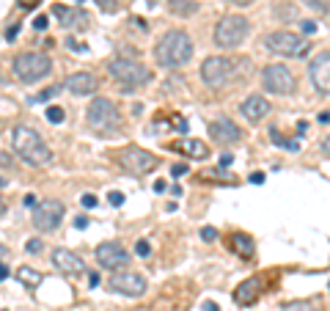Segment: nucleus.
<instances>
[{
    "label": "nucleus",
    "instance_id": "39448f33",
    "mask_svg": "<svg viewBox=\"0 0 330 311\" xmlns=\"http://www.w3.org/2000/svg\"><path fill=\"white\" fill-rule=\"evenodd\" d=\"M248 31H251L248 17H242V14H226V17L215 25V44L223 47V50L239 47V44L245 42Z\"/></svg>",
    "mask_w": 330,
    "mask_h": 311
},
{
    "label": "nucleus",
    "instance_id": "864d4df0",
    "mask_svg": "<svg viewBox=\"0 0 330 311\" xmlns=\"http://www.w3.org/2000/svg\"><path fill=\"white\" fill-rule=\"evenodd\" d=\"M3 187H6V179H3V177H0V190H3Z\"/></svg>",
    "mask_w": 330,
    "mask_h": 311
},
{
    "label": "nucleus",
    "instance_id": "7ed1b4c3",
    "mask_svg": "<svg viewBox=\"0 0 330 311\" xmlns=\"http://www.w3.org/2000/svg\"><path fill=\"white\" fill-rule=\"evenodd\" d=\"M108 75L124 88H138V85H146L152 80V72L143 64H138L132 58H119V55L108 61Z\"/></svg>",
    "mask_w": 330,
    "mask_h": 311
},
{
    "label": "nucleus",
    "instance_id": "f8f14e48",
    "mask_svg": "<svg viewBox=\"0 0 330 311\" xmlns=\"http://www.w3.org/2000/svg\"><path fill=\"white\" fill-rule=\"evenodd\" d=\"M308 77H311L314 88L325 97H330V50L314 55L311 66H308Z\"/></svg>",
    "mask_w": 330,
    "mask_h": 311
},
{
    "label": "nucleus",
    "instance_id": "2eb2a0df",
    "mask_svg": "<svg viewBox=\"0 0 330 311\" xmlns=\"http://www.w3.org/2000/svg\"><path fill=\"white\" fill-rule=\"evenodd\" d=\"M239 113H242L248 121L259 124V121H264V118L272 113V105H270V99H264L262 94H251V97H245V99H242Z\"/></svg>",
    "mask_w": 330,
    "mask_h": 311
},
{
    "label": "nucleus",
    "instance_id": "603ef678",
    "mask_svg": "<svg viewBox=\"0 0 330 311\" xmlns=\"http://www.w3.org/2000/svg\"><path fill=\"white\" fill-rule=\"evenodd\" d=\"M6 163H9L6 160V154H0V165H6Z\"/></svg>",
    "mask_w": 330,
    "mask_h": 311
},
{
    "label": "nucleus",
    "instance_id": "58836bf2",
    "mask_svg": "<svg viewBox=\"0 0 330 311\" xmlns=\"http://www.w3.org/2000/svg\"><path fill=\"white\" fill-rule=\"evenodd\" d=\"M251 182H253V185H264V174L262 171H256L253 177H251Z\"/></svg>",
    "mask_w": 330,
    "mask_h": 311
},
{
    "label": "nucleus",
    "instance_id": "79ce46f5",
    "mask_svg": "<svg viewBox=\"0 0 330 311\" xmlns=\"http://www.w3.org/2000/svg\"><path fill=\"white\" fill-rule=\"evenodd\" d=\"M6 278H9V267H6V264L0 262V281H6Z\"/></svg>",
    "mask_w": 330,
    "mask_h": 311
},
{
    "label": "nucleus",
    "instance_id": "4be33fe9",
    "mask_svg": "<svg viewBox=\"0 0 330 311\" xmlns=\"http://www.w3.org/2000/svg\"><path fill=\"white\" fill-rule=\"evenodd\" d=\"M179 151H185V154H190V157H198V160H204L206 154H209V149H206V143L201 141H193V138H185L182 143H176Z\"/></svg>",
    "mask_w": 330,
    "mask_h": 311
},
{
    "label": "nucleus",
    "instance_id": "393cba45",
    "mask_svg": "<svg viewBox=\"0 0 330 311\" xmlns=\"http://www.w3.org/2000/svg\"><path fill=\"white\" fill-rule=\"evenodd\" d=\"M17 278H19L25 286H31V289L42 284V273H39V270H31V267H19V270H17Z\"/></svg>",
    "mask_w": 330,
    "mask_h": 311
},
{
    "label": "nucleus",
    "instance_id": "c85d7f7f",
    "mask_svg": "<svg viewBox=\"0 0 330 311\" xmlns=\"http://www.w3.org/2000/svg\"><path fill=\"white\" fill-rule=\"evenodd\" d=\"M108 201L113 204V207H121V204H124V193H119V190H110V193H108Z\"/></svg>",
    "mask_w": 330,
    "mask_h": 311
},
{
    "label": "nucleus",
    "instance_id": "37998d69",
    "mask_svg": "<svg viewBox=\"0 0 330 311\" xmlns=\"http://www.w3.org/2000/svg\"><path fill=\"white\" fill-rule=\"evenodd\" d=\"M204 311H220V309H218V303L206 300V303H204Z\"/></svg>",
    "mask_w": 330,
    "mask_h": 311
},
{
    "label": "nucleus",
    "instance_id": "6ab92c4d",
    "mask_svg": "<svg viewBox=\"0 0 330 311\" xmlns=\"http://www.w3.org/2000/svg\"><path fill=\"white\" fill-rule=\"evenodd\" d=\"M55 17L61 19V25L77 28V31H85L88 22H91V17L83 9H63V6H55Z\"/></svg>",
    "mask_w": 330,
    "mask_h": 311
},
{
    "label": "nucleus",
    "instance_id": "5fc2aeb1",
    "mask_svg": "<svg viewBox=\"0 0 330 311\" xmlns=\"http://www.w3.org/2000/svg\"><path fill=\"white\" fill-rule=\"evenodd\" d=\"M3 253H6V248H3V245H0V256H3Z\"/></svg>",
    "mask_w": 330,
    "mask_h": 311
},
{
    "label": "nucleus",
    "instance_id": "09e8293b",
    "mask_svg": "<svg viewBox=\"0 0 330 311\" xmlns=\"http://www.w3.org/2000/svg\"><path fill=\"white\" fill-rule=\"evenodd\" d=\"M231 3H237V6H251L253 0H231Z\"/></svg>",
    "mask_w": 330,
    "mask_h": 311
},
{
    "label": "nucleus",
    "instance_id": "a18cd8bd",
    "mask_svg": "<svg viewBox=\"0 0 330 311\" xmlns=\"http://www.w3.org/2000/svg\"><path fill=\"white\" fill-rule=\"evenodd\" d=\"M173 124H176V130H187V124H185V118H173Z\"/></svg>",
    "mask_w": 330,
    "mask_h": 311
},
{
    "label": "nucleus",
    "instance_id": "f257e3e1",
    "mask_svg": "<svg viewBox=\"0 0 330 311\" xmlns=\"http://www.w3.org/2000/svg\"><path fill=\"white\" fill-rule=\"evenodd\" d=\"M193 58V42L185 31H168L160 36V42L154 47V61L165 69L185 66L187 61Z\"/></svg>",
    "mask_w": 330,
    "mask_h": 311
},
{
    "label": "nucleus",
    "instance_id": "0eeeda50",
    "mask_svg": "<svg viewBox=\"0 0 330 311\" xmlns=\"http://www.w3.org/2000/svg\"><path fill=\"white\" fill-rule=\"evenodd\" d=\"M264 50L286 55V58H297V55L308 52V42L303 36L292 33V31H272V33L264 36Z\"/></svg>",
    "mask_w": 330,
    "mask_h": 311
},
{
    "label": "nucleus",
    "instance_id": "ea45409f",
    "mask_svg": "<svg viewBox=\"0 0 330 311\" xmlns=\"http://www.w3.org/2000/svg\"><path fill=\"white\" fill-rule=\"evenodd\" d=\"M231 163H234V157H231V154H223V157H220V168H226Z\"/></svg>",
    "mask_w": 330,
    "mask_h": 311
},
{
    "label": "nucleus",
    "instance_id": "c756f323",
    "mask_svg": "<svg viewBox=\"0 0 330 311\" xmlns=\"http://www.w3.org/2000/svg\"><path fill=\"white\" fill-rule=\"evenodd\" d=\"M135 253H138V256H143V259H146V256L152 253V245L146 243V240H141V243L135 245Z\"/></svg>",
    "mask_w": 330,
    "mask_h": 311
},
{
    "label": "nucleus",
    "instance_id": "5701e85b",
    "mask_svg": "<svg viewBox=\"0 0 330 311\" xmlns=\"http://www.w3.org/2000/svg\"><path fill=\"white\" fill-rule=\"evenodd\" d=\"M281 311H322V303L314 297H303V300H292L286 303Z\"/></svg>",
    "mask_w": 330,
    "mask_h": 311
},
{
    "label": "nucleus",
    "instance_id": "cd10ccee",
    "mask_svg": "<svg viewBox=\"0 0 330 311\" xmlns=\"http://www.w3.org/2000/svg\"><path fill=\"white\" fill-rule=\"evenodd\" d=\"M300 33H303V36L316 33V22H314V19H303V22H300Z\"/></svg>",
    "mask_w": 330,
    "mask_h": 311
},
{
    "label": "nucleus",
    "instance_id": "6e6d98bb",
    "mask_svg": "<svg viewBox=\"0 0 330 311\" xmlns=\"http://www.w3.org/2000/svg\"><path fill=\"white\" fill-rule=\"evenodd\" d=\"M325 146H330V138H328V143H325Z\"/></svg>",
    "mask_w": 330,
    "mask_h": 311
},
{
    "label": "nucleus",
    "instance_id": "f704fd0d",
    "mask_svg": "<svg viewBox=\"0 0 330 311\" xmlns=\"http://www.w3.org/2000/svg\"><path fill=\"white\" fill-rule=\"evenodd\" d=\"M305 3H308V6H311L314 11H328V6H325L322 0H305Z\"/></svg>",
    "mask_w": 330,
    "mask_h": 311
},
{
    "label": "nucleus",
    "instance_id": "473e14b6",
    "mask_svg": "<svg viewBox=\"0 0 330 311\" xmlns=\"http://www.w3.org/2000/svg\"><path fill=\"white\" fill-rule=\"evenodd\" d=\"M25 251H28V253H42V240H28V243H25Z\"/></svg>",
    "mask_w": 330,
    "mask_h": 311
},
{
    "label": "nucleus",
    "instance_id": "1a4fd4ad",
    "mask_svg": "<svg viewBox=\"0 0 330 311\" xmlns=\"http://www.w3.org/2000/svg\"><path fill=\"white\" fill-rule=\"evenodd\" d=\"M231 77H234V61L231 58L209 55V58L201 64V80H204V85H209V88H223V85H229Z\"/></svg>",
    "mask_w": 330,
    "mask_h": 311
},
{
    "label": "nucleus",
    "instance_id": "c03bdc74",
    "mask_svg": "<svg viewBox=\"0 0 330 311\" xmlns=\"http://www.w3.org/2000/svg\"><path fill=\"white\" fill-rule=\"evenodd\" d=\"M22 204H25V207H31V210H33V207H36V196H25V201H22Z\"/></svg>",
    "mask_w": 330,
    "mask_h": 311
},
{
    "label": "nucleus",
    "instance_id": "3c124183",
    "mask_svg": "<svg viewBox=\"0 0 330 311\" xmlns=\"http://www.w3.org/2000/svg\"><path fill=\"white\" fill-rule=\"evenodd\" d=\"M6 212V201H3V196H0V215Z\"/></svg>",
    "mask_w": 330,
    "mask_h": 311
},
{
    "label": "nucleus",
    "instance_id": "423d86ee",
    "mask_svg": "<svg viewBox=\"0 0 330 311\" xmlns=\"http://www.w3.org/2000/svg\"><path fill=\"white\" fill-rule=\"evenodd\" d=\"M85 118H88V127L91 130H99V132H110L121 124V113L116 108V102L108 99V97H96L91 99L88 110H85Z\"/></svg>",
    "mask_w": 330,
    "mask_h": 311
},
{
    "label": "nucleus",
    "instance_id": "9b49d317",
    "mask_svg": "<svg viewBox=\"0 0 330 311\" xmlns=\"http://www.w3.org/2000/svg\"><path fill=\"white\" fill-rule=\"evenodd\" d=\"M61 218H63V204L55 201V198H47V201H39L33 207V226L39 229V231H55L61 223Z\"/></svg>",
    "mask_w": 330,
    "mask_h": 311
},
{
    "label": "nucleus",
    "instance_id": "a19ab883",
    "mask_svg": "<svg viewBox=\"0 0 330 311\" xmlns=\"http://www.w3.org/2000/svg\"><path fill=\"white\" fill-rule=\"evenodd\" d=\"M99 3H102V9H108V11L116 9V0H99Z\"/></svg>",
    "mask_w": 330,
    "mask_h": 311
},
{
    "label": "nucleus",
    "instance_id": "f3484780",
    "mask_svg": "<svg viewBox=\"0 0 330 311\" xmlns=\"http://www.w3.org/2000/svg\"><path fill=\"white\" fill-rule=\"evenodd\" d=\"M96 262H99L102 267H121V264L129 262V253L119 243H102L96 248Z\"/></svg>",
    "mask_w": 330,
    "mask_h": 311
},
{
    "label": "nucleus",
    "instance_id": "aec40b11",
    "mask_svg": "<svg viewBox=\"0 0 330 311\" xmlns=\"http://www.w3.org/2000/svg\"><path fill=\"white\" fill-rule=\"evenodd\" d=\"M259 295H262V278H248L234 289V300L239 306H251V303L259 300Z\"/></svg>",
    "mask_w": 330,
    "mask_h": 311
},
{
    "label": "nucleus",
    "instance_id": "2f4dec72",
    "mask_svg": "<svg viewBox=\"0 0 330 311\" xmlns=\"http://www.w3.org/2000/svg\"><path fill=\"white\" fill-rule=\"evenodd\" d=\"M80 204H83L85 210H94V207H96V196H91V193H83V198H80Z\"/></svg>",
    "mask_w": 330,
    "mask_h": 311
},
{
    "label": "nucleus",
    "instance_id": "c9c22d12",
    "mask_svg": "<svg viewBox=\"0 0 330 311\" xmlns=\"http://www.w3.org/2000/svg\"><path fill=\"white\" fill-rule=\"evenodd\" d=\"M88 223H91V220L85 218V215H80V218H75V229H85V226H88Z\"/></svg>",
    "mask_w": 330,
    "mask_h": 311
},
{
    "label": "nucleus",
    "instance_id": "6e6552de",
    "mask_svg": "<svg viewBox=\"0 0 330 311\" xmlns=\"http://www.w3.org/2000/svg\"><path fill=\"white\" fill-rule=\"evenodd\" d=\"M262 83L267 91L278 94V97H289V94L297 91V77L283 64H267L262 69Z\"/></svg>",
    "mask_w": 330,
    "mask_h": 311
},
{
    "label": "nucleus",
    "instance_id": "20e7f679",
    "mask_svg": "<svg viewBox=\"0 0 330 311\" xmlns=\"http://www.w3.org/2000/svg\"><path fill=\"white\" fill-rule=\"evenodd\" d=\"M52 72V61L44 52H19L14 58V77L22 83H39Z\"/></svg>",
    "mask_w": 330,
    "mask_h": 311
},
{
    "label": "nucleus",
    "instance_id": "9d476101",
    "mask_svg": "<svg viewBox=\"0 0 330 311\" xmlns=\"http://www.w3.org/2000/svg\"><path fill=\"white\" fill-rule=\"evenodd\" d=\"M157 157H154L152 151L141 149V146H127V149L119 151V165L127 174H132V177H143V174H152L154 168H157Z\"/></svg>",
    "mask_w": 330,
    "mask_h": 311
},
{
    "label": "nucleus",
    "instance_id": "a211bd4d",
    "mask_svg": "<svg viewBox=\"0 0 330 311\" xmlns=\"http://www.w3.org/2000/svg\"><path fill=\"white\" fill-rule=\"evenodd\" d=\"M52 264H55L61 273H80V270L85 267L83 259H80L77 253H72L69 248H55V251H52Z\"/></svg>",
    "mask_w": 330,
    "mask_h": 311
},
{
    "label": "nucleus",
    "instance_id": "4c0bfd02",
    "mask_svg": "<svg viewBox=\"0 0 330 311\" xmlns=\"http://www.w3.org/2000/svg\"><path fill=\"white\" fill-rule=\"evenodd\" d=\"M17 33H19V25H11L9 31H6V39L11 42V39H17Z\"/></svg>",
    "mask_w": 330,
    "mask_h": 311
},
{
    "label": "nucleus",
    "instance_id": "4468645a",
    "mask_svg": "<svg viewBox=\"0 0 330 311\" xmlns=\"http://www.w3.org/2000/svg\"><path fill=\"white\" fill-rule=\"evenodd\" d=\"M209 138L218 146H234V143L242 141V130L231 118H215L209 124Z\"/></svg>",
    "mask_w": 330,
    "mask_h": 311
},
{
    "label": "nucleus",
    "instance_id": "de8ad7c7",
    "mask_svg": "<svg viewBox=\"0 0 330 311\" xmlns=\"http://www.w3.org/2000/svg\"><path fill=\"white\" fill-rule=\"evenodd\" d=\"M165 190V182H154V193H162Z\"/></svg>",
    "mask_w": 330,
    "mask_h": 311
},
{
    "label": "nucleus",
    "instance_id": "8fccbe9b",
    "mask_svg": "<svg viewBox=\"0 0 330 311\" xmlns=\"http://www.w3.org/2000/svg\"><path fill=\"white\" fill-rule=\"evenodd\" d=\"M319 121H328V124H330V113H328V110H325V113H319Z\"/></svg>",
    "mask_w": 330,
    "mask_h": 311
},
{
    "label": "nucleus",
    "instance_id": "ddd939ff",
    "mask_svg": "<svg viewBox=\"0 0 330 311\" xmlns=\"http://www.w3.org/2000/svg\"><path fill=\"white\" fill-rule=\"evenodd\" d=\"M110 289L127 297H141L146 292V278L138 273H113L110 276Z\"/></svg>",
    "mask_w": 330,
    "mask_h": 311
},
{
    "label": "nucleus",
    "instance_id": "72a5a7b5",
    "mask_svg": "<svg viewBox=\"0 0 330 311\" xmlns=\"http://www.w3.org/2000/svg\"><path fill=\"white\" fill-rule=\"evenodd\" d=\"M33 28H36V31H44V28H47V17H44V14H39V17L33 19Z\"/></svg>",
    "mask_w": 330,
    "mask_h": 311
},
{
    "label": "nucleus",
    "instance_id": "b1692460",
    "mask_svg": "<svg viewBox=\"0 0 330 311\" xmlns=\"http://www.w3.org/2000/svg\"><path fill=\"white\" fill-rule=\"evenodd\" d=\"M168 9L176 14V17H187V14H195L198 11V3H193V0H171Z\"/></svg>",
    "mask_w": 330,
    "mask_h": 311
},
{
    "label": "nucleus",
    "instance_id": "dca6fc26",
    "mask_svg": "<svg viewBox=\"0 0 330 311\" xmlns=\"http://www.w3.org/2000/svg\"><path fill=\"white\" fill-rule=\"evenodd\" d=\"M63 88H66L69 94H75V97H91V94L99 88V80H96V75H91V72H75V75H69L66 80H63Z\"/></svg>",
    "mask_w": 330,
    "mask_h": 311
},
{
    "label": "nucleus",
    "instance_id": "e433bc0d",
    "mask_svg": "<svg viewBox=\"0 0 330 311\" xmlns=\"http://www.w3.org/2000/svg\"><path fill=\"white\" fill-rule=\"evenodd\" d=\"M171 174H173V177H185V174H187V165H173V168H171Z\"/></svg>",
    "mask_w": 330,
    "mask_h": 311
},
{
    "label": "nucleus",
    "instance_id": "a878e982",
    "mask_svg": "<svg viewBox=\"0 0 330 311\" xmlns=\"http://www.w3.org/2000/svg\"><path fill=\"white\" fill-rule=\"evenodd\" d=\"M63 118H66V113H63V108H47V121L50 124H63Z\"/></svg>",
    "mask_w": 330,
    "mask_h": 311
},
{
    "label": "nucleus",
    "instance_id": "f03ea898",
    "mask_svg": "<svg viewBox=\"0 0 330 311\" xmlns=\"http://www.w3.org/2000/svg\"><path fill=\"white\" fill-rule=\"evenodd\" d=\"M11 146L28 165H47L52 160L50 146L44 143V138L36 132L33 127H25V124L14 127L11 130Z\"/></svg>",
    "mask_w": 330,
    "mask_h": 311
},
{
    "label": "nucleus",
    "instance_id": "7c9ffc66",
    "mask_svg": "<svg viewBox=\"0 0 330 311\" xmlns=\"http://www.w3.org/2000/svg\"><path fill=\"white\" fill-rule=\"evenodd\" d=\"M201 240H206V243H212V240H218V229H212V226L201 229Z\"/></svg>",
    "mask_w": 330,
    "mask_h": 311
},
{
    "label": "nucleus",
    "instance_id": "bb28decb",
    "mask_svg": "<svg viewBox=\"0 0 330 311\" xmlns=\"http://www.w3.org/2000/svg\"><path fill=\"white\" fill-rule=\"evenodd\" d=\"M58 91H61L58 85H50V88H44L42 94H36V97H31V102H33V105H36V102H47V99H52V97H55Z\"/></svg>",
    "mask_w": 330,
    "mask_h": 311
},
{
    "label": "nucleus",
    "instance_id": "49530a36",
    "mask_svg": "<svg viewBox=\"0 0 330 311\" xmlns=\"http://www.w3.org/2000/svg\"><path fill=\"white\" fill-rule=\"evenodd\" d=\"M88 284H91V286H99V276H96V273H91V276H88Z\"/></svg>",
    "mask_w": 330,
    "mask_h": 311
},
{
    "label": "nucleus",
    "instance_id": "412c9836",
    "mask_svg": "<svg viewBox=\"0 0 330 311\" xmlns=\"http://www.w3.org/2000/svg\"><path fill=\"white\" fill-rule=\"evenodd\" d=\"M229 243H231V251H237L242 259L253 256V237L251 234H245V231H234Z\"/></svg>",
    "mask_w": 330,
    "mask_h": 311
}]
</instances>
